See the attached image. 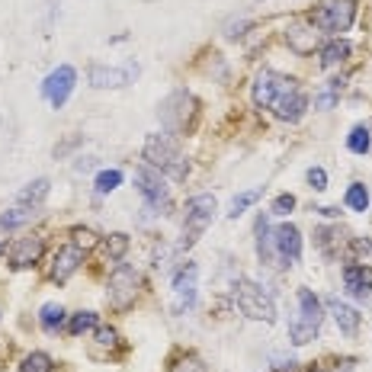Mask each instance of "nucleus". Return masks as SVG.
<instances>
[{
	"instance_id": "7c9ffc66",
	"label": "nucleus",
	"mask_w": 372,
	"mask_h": 372,
	"mask_svg": "<svg viewBox=\"0 0 372 372\" xmlns=\"http://www.w3.org/2000/svg\"><path fill=\"white\" fill-rule=\"evenodd\" d=\"M340 238H344V231L340 228H318L315 231V241H318V248L324 250V254H334V248L340 244Z\"/></svg>"
},
{
	"instance_id": "4468645a",
	"label": "nucleus",
	"mask_w": 372,
	"mask_h": 372,
	"mask_svg": "<svg viewBox=\"0 0 372 372\" xmlns=\"http://www.w3.org/2000/svg\"><path fill=\"white\" fill-rule=\"evenodd\" d=\"M84 254H87V250H80L77 244H64V248L55 250V257H52V279L55 283H68V279L80 270V263H84Z\"/></svg>"
},
{
	"instance_id": "7ed1b4c3",
	"label": "nucleus",
	"mask_w": 372,
	"mask_h": 372,
	"mask_svg": "<svg viewBox=\"0 0 372 372\" xmlns=\"http://www.w3.org/2000/svg\"><path fill=\"white\" fill-rule=\"evenodd\" d=\"M215 212H218V203H215L212 193H199V196H193V199H186V205H183V241H180L177 250L193 248L196 241H199V234L212 225Z\"/></svg>"
},
{
	"instance_id": "20e7f679",
	"label": "nucleus",
	"mask_w": 372,
	"mask_h": 372,
	"mask_svg": "<svg viewBox=\"0 0 372 372\" xmlns=\"http://www.w3.org/2000/svg\"><path fill=\"white\" fill-rule=\"evenodd\" d=\"M356 19V0H324L311 10L308 23L321 32H331V36H340L353 26Z\"/></svg>"
},
{
	"instance_id": "79ce46f5",
	"label": "nucleus",
	"mask_w": 372,
	"mask_h": 372,
	"mask_svg": "<svg viewBox=\"0 0 372 372\" xmlns=\"http://www.w3.org/2000/svg\"><path fill=\"white\" fill-rule=\"evenodd\" d=\"M7 234H10V231H7V228H3V225H0V250L7 248Z\"/></svg>"
},
{
	"instance_id": "a878e982",
	"label": "nucleus",
	"mask_w": 372,
	"mask_h": 372,
	"mask_svg": "<svg viewBox=\"0 0 372 372\" xmlns=\"http://www.w3.org/2000/svg\"><path fill=\"white\" fill-rule=\"evenodd\" d=\"M19 372H55V363H52V356H48V353H42V350H32V353L23 356Z\"/></svg>"
},
{
	"instance_id": "6ab92c4d",
	"label": "nucleus",
	"mask_w": 372,
	"mask_h": 372,
	"mask_svg": "<svg viewBox=\"0 0 372 372\" xmlns=\"http://www.w3.org/2000/svg\"><path fill=\"white\" fill-rule=\"evenodd\" d=\"M257 257H260V263L276 266L273 228H270V218H266V215H260V218H257Z\"/></svg>"
},
{
	"instance_id": "4be33fe9",
	"label": "nucleus",
	"mask_w": 372,
	"mask_h": 372,
	"mask_svg": "<svg viewBox=\"0 0 372 372\" xmlns=\"http://www.w3.org/2000/svg\"><path fill=\"white\" fill-rule=\"evenodd\" d=\"M39 324H42L45 334H58V328L64 324V308L58 305V301L42 305V311H39Z\"/></svg>"
},
{
	"instance_id": "1a4fd4ad",
	"label": "nucleus",
	"mask_w": 372,
	"mask_h": 372,
	"mask_svg": "<svg viewBox=\"0 0 372 372\" xmlns=\"http://www.w3.org/2000/svg\"><path fill=\"white\" fill-rule=\"evenodd\" d=\"M138 273H135L129 263H119L113 270V276H109V301H113L115 308H129L135 301V295H138Z\"/></svg>"
},
{
	"instance_id": "bb28decb",
	"label": "nucleus",
	"mask_w": 372,
	"mask_h": 372,
	"mask_svg": "<svg viewBox=\"0 0 372 372\" xmlns=\"http://www.w3.org/2000/svg\"><path fill=\"white\" fill-rule=\"evenodd\" d=\"M97 324H100V318L93 311H77V315H71V321H68V334L80 337V334H87V331H97Z\"/></svg>"
},
{
	"instance_id": "72a5a7b5",
	"label": "nucleus",
	"mask_w": 372,
	"mask_h": 372,
	"mask_svg": "<svg viewBox=\"0 0 372 372\" xmlns=\"http://www.w3.org/2000/svg\"><path fill=\"white\" fill-rule=\"evenodd\" d=\"M71 244H77L80 250H93L100 244V238H97V231H90V228H71Z\"/></svg>"
},
{
	"instance_id": "c756f323",
	"label": "nucleus",
	"mask_w": 372,
	"mask_h": 372,
	"mask_svg": "<svg viewBox=\"0 0 372 372\" xmlns=\"http://www.w3.org/2000/svg\"><path fill=\"white\" fill-rule=\"evenodd\" d=\"M170 372H209V366L196 353H177L174 363H170Z\"/></svg>"
},
{
	"instance_id": "9d476101",
	"label": "nucleus",
	"mask_w": 372,
	"mask_h": 372,
	"mask_svg": "<svg viewBox=\"0 0 372 372\" xmlns=\"http://www.w3.org/2000/svg\"><path fill=\"white\" fill-rule=\"evenodd\" d=\"M74 84H77V71H74L71 64H62V68H55V71L42 80V97L48 100L55 109H62L64 103H68V97H71Z\"/></svg>"
},
{
	"instance_id": "58836bf2",
	"label": "nucleus",
	"mask_w": 372,
	"mask_h": 372,
	"mask_svg": "<svg viewBox=\"0 0 372 372\" xmlns=\"http://www.w3.org/2000/svg\"><path fill=\"white\" fill-rule=\"evenodd\" d=\"M273 363H276V372H295L292 356H289V360H286V356H273Z\"/></svg>"
},
{
	"instance_id": "ddd939ff",
	"label": "nucleus",
	"mask_w": 372,
	"mask_h": 372,
	"mask_svg": "<svg viewBox=\"0 0 372 372\" xmlns=\"http://www.w3.org/2000/svg\"><path fill=\"white\" fill-rule=\"evenodd\" d=\"M276 113V119H283V122H299L301 115H305V109H308V97L299 90V84L289 90H283L279 97L273 100V106H270Z\"/></svg>"
},
{
	"instance_id": "39448f33",
	"label": "nucleus",
	"mask_w": 372,
	"mask_h": 372,
	"mask_svg": "<svg viewBox=\"0 0 372 372\" xmlns=\"http://www.w3.org/2000/svg\"><path fill=\"white\" fill-rule=\"evenodd\" d=\"M234 301H238V308L254 321H266V324H273L276 321V301L273 295L266 292L263 286H257L254 279H238L234 286Z\"/></svg>"
},
{
	"instance_id": "f8f14e48",
	"label": "nucleus",
	"mask_w": 372,
	"mask_h": 372,
	"mask_svg": "<svg viewBox=\"0 0 372 372\" xmlns=\"http://www.w3.org/2000/svg\"><path fill=\"white\" fill-rule=\"evenodd\" d=\"M90 87L97 90H119V87H129L135 77H138V64L129 62L125 68H106V64H90Z\"/></svg>"
},
{
	"instance_id": "0eeeda50",
	"label": "nucleus",
	"mask_w": 372,
	"mask_h": 372,
	"mask_svg": "<svg viewBox=\"0 0 372 372\" xmlns=\"http://www.w3.org/2000/svg\"><path fill=\"white\" fill-rule=\"evenodd\" d=\"M299 80L295 77H286V74H276V71H260L257 80H254V90H250V97H254V106L257 109H270L273 106V100L283 93V90L295 87Z\"/></svg>"
},
{
	"instance_id": "ea45409f",
	"label": "nucleus",
	"mask_w": 372,
	"mask_h": 372,
	"mask_svg": "<svg viewBox=\"0 0 372 372\" xmlns=\"http://www.w3.org/2000/svg\"><path fill=\"white\" fill-rule=\"evenodd\" d=\"M250 26V19H241V23H231L228 26V32H225V36L228 39H234V36H244V29Z\"/></svg>"
},
{
	"instance_id": "5701e85b",
	"label": "nucleus",
	"mask_w": 372,
	"mask_h": 372,
	"mask_svg": "<svg viewBox=\"0 0 372 372\" xmlns=\"http://www.w3.org/2000/svg\"><path fill=\"white\" fill-rule=\"evenodd\" d=\"M48 189H52V183H48L45 177H39V180H32V183H29L26 189L17 196V203L19 205H36V209H39V205H42V199L48 196Z\"/></svg>"
},
{
	"instance_id": "f3484780",
	"label": "nucleus",
	"mask_w": 372,
	"mask_h": 372,
	"mask_svg": "<svg viewBox=\"0 0 372 372\" xmlns=\"http://www.w3.org/2000/svg\"><path fill=\"white\" fill-rule=\"evenodd\" d=\"M344 289L356 299H366L372 292V266L366 263H346L344 266Z\"/></svg>"
},
{
	"instance_id": "2eb2a0df",
	"label": "nucleus",
	"mask_w": 372,
	"mask_h": 372,
	"mask_svg": "<svg viewBox=\"0 0 372 372\" xmlns=\"http://www.w3.org/2000/svg\"><path fill=\"white\" fill-rule=\"evenodd\" d=\"M286 45L295 55H311L321 45V29H315L311 23H292L286 29Z\"/></svg>"
},
{
	"instance_id": "393cba45",
	"label": "nucleus",
	"mask_w": 372,
	"mask_h": 372,
	"mask_svg": "<svg viewBox=\"0 0 372 372\" xmlns=\"http://www.w3.org/2000/svg\"><path fill=\"white\" fill-rule=\"evenodd\" d=\"M346 209H353V212H369V189L363 183H350L346 186V196H344Z\"/></svg>"
},
{
	"instance_id": "a19ab883",
	"label": "nucleus",
	"mask_w": 372,
	"mask_h": 372,
	"mask_svg": "<svg viewBox=\"0 0 372 372\" xmlns=\"http://www.w3.org/2000/svg\"><path fill=\"white\" fill-rule=\"evenodd\" d=\"M318 212L324 215V218H337V215H340V209H334V205H321Z\"/></svg>"
},
{
	"instance_id": "c85d7f7f",
	"label": "nucleus",
	"mask_w": 372,
	"mask_h": 372,
	"mask_svg": "<svg viewBox=\"0 0 372 372\" xmlns=\"http://www.w3.org/2000/svg\"><path fill=\"white\" fill-rule=\"evenodd\" d=\"M346 148L353 151V154H366L372 148V138H369V129L366 125H353L350 135H346Z\"/></svg>"
},
{
	"instance_id": "f03ea898",
	"label": "nucleus",
	"mask_w": 372,
	"mask_h": 372,
	"mask_svg": "<svg viewBox=\"0 0 372 372\" xmlns=\"http://www.w3.org/2000/svg\"><path fill=\"white\" fill-rule=\"evenodd\" d=\"M295 301H299V315H295V321L289 324V340H292L295 346H305L318 337L321 321H324V305H321V299L311 292V289H299V292H295Z\"/></svg>"
},
{
	"instance_id": "9b49d317",
	"label": "nucleus",
	"mask_w": 372,
	"mask_h": 372,
	"mask_svg": "<svg viewBox=\"0 0 372 372\" xmlns=\"http://www.w3.org/2000/svg\"><path fill=\"white\" fill-rule=\"evenodd\" d=\"M273 244H276V266L279 270H289V266L299 263L301 257V231L295 225H279L273 228Z\"/></svg>"
},
{
	"instance_id": "412c9836",
	"label": "nucleus",
	"mask_w": 372,
	"mask_h": 372,
	"mask_svg": "<svg viewBox=\"0 0 372 372\" xmlns=\"http://www.w3.org/2000/svg\"><path fill=\"white\" fill-rule=\"evenodd\" d=\"M36 205H13V209H10V212H3L0 215V225H3V228L7 231H13V228H23V225H29L32 222V218H36Z\"/></svg>"
},
{
	"instance_id": "e433bc0d",
	"label": "nucleus",
	"mask_w": 372,
	"mask_h": 372,
	"mask_svg": "<svg viewBox=\"0 0 372 372\" xmlns=\"http://www.w3.org/2000/svg\"><path fill=\"white\" fill-rule=\"evenodd\" d=\"M305 177H308V186L315 189V193L328 189V174H324V167H311L308 174H305Z\"/></svg>"
},
{
	"instance_id": "6e6552de",
	"label": "nucleus",
	"mask_w": 372,
	"mask_h": 372,
	"mask_svg": "<svg viewBox=\"0 0 372 372\" xmlns=\"http://www.w3.org/2000/svg\"><path fill=\"white\" fill-rule=\"evenodd\" d=\"M196 295H199V266L186 263L174 276V315H183V311L193 308Z\"/></svg>"
},
{
	"instance_id": "473e14b6",
	"label": "nucleus",
	"mask_w": 372,
	"mask_h": 372,
	"mask_svg": "<svg viewBox=\"0 0 372 372\" xmlns=\"http://www.w3.org/2000/svg\"><path fill=\"white\" fill-rule=\"evenodd\" d=\"M125 250H129V234H122V231L109 234V238H106V257L122 260V257H125Z\"/></svg>"
},
{
	"instance_id": "aec40b11",
	"label": "nucleus",
	"mask_w": 372,
	"mask_h": 372,
	"mask_svg": "<svg viewBox=\"0 0 372 372\" xmlns=\"http://www.w3.org/2000/svg\"><path fill=\"white\" fill-rule=\"evenodd\" d=\"M346 55H350V42L334 39V42H328L324 48H321V68H324V71H331V68H337V64L346 62Z\"/></svg>"
},
{
	"instance_id": "2f4dec72",
	"label": "nucleus",
	"mask_w": 372,
	"mask_h": 372,
	"mask_svg": "<svg viewBox=\"0 0 372 372\" xmlns=\"http://www.w3.org/2000/svg\"><path fill=\"white\" fill-rule=\"evenodd\" d=\"M122 183V170H100L97 180H93V186H97V193H113L115 186Z\"/></svg>"
},
{
	"instance_id": "a211bd4d",
	"label": "nucleus",
	"mask_w": 372,
	"mask_h": 372,
	"mask_svg": "<svg viewBox=\"0 0 372 372\" xmlns=\"http://www.w3.org/2000/svg\"><path fill=\"white\" fill-rule=\"evenodd\" d=\"M328 311L334 315V321H337V328H340V334L344 337H356L360 334V311L353 308V305H346V301H340L334 295V299H328Z\"/></svg>"
},
{
	"instance_id": "37998d69",
	"label": "nucleus",
	"mask_w": 372,
	"mask_h": 372,
	"mask_svg": "<svg viewBox=\"0 0 372 372\" xmlns=\"http://www.w3.org/2000/svg\"><path fill=\"white\" fill-rule=\"evenodd\" d=\"M308 372H324V369H308Z\"/></svg>"
},
{
	"instance_id": "b1692460",
	"label": "nucleus",
	"mask_w": 372,
	"mask_h": 372,
	"mask_svg": "<svg viewBox=\"0 0 372 372\" xmlns=\"http://www.w3.org/2000/svg\"><path fill=\"white\" fill-rule=\"evenodd\" d=\"M340 93H344V77H334V80H328L324 87H321V93L315 97V109H334V103L340 100Z\"/></svg>"
},
{
	"instance_id": "cd10ccee",
	"label": "nucleus",
	"mask_w": 372,
	"mask_h": 372,
	"mask_svg": "<svg viewBox=\"0 0 372 372\" xmlns=\"http://www.w3.org/2000/svg\"><path fill=\"white\" fill-rule=\"evenodd\" d=\"M260 196H263V186H257V189H248V193H238L234 199H231L228 218H241V215H244V209H250V205L257 203Z\"/></svg>"
},
{
	"instance_id": "f704fd0d",
	"label": "nucleus",
	"mask_w": 372,
	"mask_h": 372,
	"mask_svg": "<svg viewBox=\"0 0 372 372\" xmlns=\"http://www.w3.org/2000/svg\"><path fill=\"white\" fill-rule=\"evenodd\" d=\"M295 209V196L292 193H283V196H276V203L273 209H270V215H279V218H286V215Z\"/></svg>"
},
{
	"instance_id": "c9c22d12",
	"label": "nucleus",
	"mask_w": 372,
	"mask_h": 372,
	"mask_svg": "<svg viewBox=\"0 0 372 372\" xmlns=\"http://www.w3.org/2000/svg\"><path fill=\"white\" fill-rule=\"evenodd\" d=\"M93 337H97L100 346H109V350H113V346H119V331H115V328H100V324H97V334H93Z\"/></svg>"
},
{
	"instance_id": "dca6fc26",
	"label": "nucleus",
	"mask_w": 372,
	"mask_h": 372,
	"mask_svg": "<svg viewBox=\"0 0 372 372\" xmlns=\"http://www.w3.org/2000/svg\"><path fill=\"white\" fill-rule=\"evenodd\" d=\"M42 238H19L13 248H10V266L13 270H29V266H36L39 257H42Z\"/></svg>"
},
{
	"instance_id": "f257e3e1",
	"label": "nucleus",
	"mask_w": 372,
	"mask_h": 372,
	"mask_svg": "<svg viewBox=\"0 0 372 372\" xmlns=\"http://www.w3.org/2000/svg\"><path fill=\"white\" fill-rule=\"evenodd\" d=\"M145 160L154 170L167 174L170 180H186V174H189V164L170 135H148L145 138Z\"/></svg>"
},
{
	"instance_id": "4c0bfd02",
	"label": "nucleus",
	"mask_w": 372,
	"mask_h": 372,
	"mask_svg": "<svg viewBox=\"0 0 372 372\" xmlns=\"http://www.w3.org/2000/svg\"><path fill=\"white\" fill-rule=\"evenodd\" d=\"M350 244H353V254H356V257H372V241H369V238H353Z\"/></svg>"
},
{
	"instance_id": "423d86ee",
	"label": "nucleus",
	"mask_w": 372,
	"mask_h": 372,
	"mask_svg": "<svg viewBox=\"0 0 372 372\" xmlns=\"http://www.w3.org/2000/svg\"><path fill=\"white\" fill-rule=\"evenodd\" d=\"M135 186H138V193L142 199L148 203V209L154 215H167L170 209V186L164 183V174L154 170L151 164H142V167L135 170Z\"/></svg>"
}]
</instances>
